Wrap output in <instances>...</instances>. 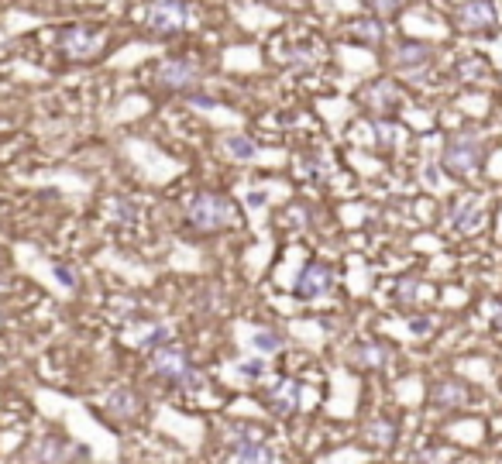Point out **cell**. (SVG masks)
<instances>
[{
	"label": "cell",
	"instance_id": "8fae6325",
	"mask_svg": "<svg viewBox=\"0 0 502 464\" xmlns=\"http://www.w3.org/2000/svg\"><path fill=\"white\" fill-rule=\"evenodd\" d=\"M103 409H107L114 420H135L138 413H141V399H138V392H131V388H114V392L107 396Z\"/></svg>",
	"mask_w": 502,
	"mask_h": 464
},
{
	"label": "cell",
	"instance_id": "52a82bcc",
	"mask_svg": "<svg viewBox=\"0 0 502 464\" xmlns=\"http://www.w3.org/2000/svg\"><path fill=\"white\" fill-rule=\"evenodd\" d=\"M454 21H458L462 31H492L496 28V7H492V0H464Z\"/></svg>",
	"mask_w": 502,
	"mask_h": 464
},
{
	"label": "cell",
	"instance_id": "8992f818",
	"mask_svg": "<svg viewBox=\"0 0 502 464\" xmlns=\"http://www.w3.org/2000/svg\"><path fill=\"white\" fill-rule=\"evenodd\" d=\"M155 79L158 86L166 90H175V94H190L193 86H200V69H196L190 58H162L158 69H155Z\"/></svg>",
	"mask_w": 502,
	"mask_h": 464
},
{
	"label": "cell",
	"instance_id": "ffe728a7",
	"mask_svg": "<svg viewBox=\"0 0 502 464\" xmlns=\"http://www.w3.org/2000/svg\"><path fill=\"white\" fill-rule=\"evenodd\" d=\"M255 348H258V354H269V351L282 348V337L272 334V330H258V334H255Z\"/></svg>",
	"mask_w": 502,
	"mask_h": 464
},
{
	"label": "cell",
	"instance_id": "7c38bea8",
	"mask_svg": "<svg viewBox=\"0 0 502 464\" xmlns=\"http://www.w3.org/2000/svg\"><path fill=\"white\" fill-rule=\"evenodd\" d=\"M430 399H434V406H441V409H458L468 403V388H464V382H458V379H444V382L434 386Z\"/></svg>",
	"mask_w": 502,
	"mask_h": 464
},
{
	"label": "cell",
	"instance_id": "9a60e30c",
	"mask_svg": "<svg viewBox=\"0 0 502 464\" xmlns=\"http://www.w3.org/2000/svg\"><path fill=\"white\" fill-rule=\"evenodd\" d=\"M365 103H368V107H375V111H392V107L399 103V90H396V83L379 79L375 86H368V90H365Z\"/></svg>",
	"mask_w": 502,
	"mask_h": 464
},
{
	"label": "cell",
	"instance_id": "5b68a950",
	"mask_svg": "<svg viewBox=\"0 0 502 464\" xmlns=\"http://www.w3.org/2000/svg\"><path fill=\"white\" fill-rule=\"evenodd\" d=\"M58 52L69 62H90L103 52V35L86 28V24H69L58 31Z\"/></svg>",
	"mask_w": 502,
	"mask_h": 464
},
{
	"label": "cell",
	"instance_id": "4fadbf2b",
	"mask_svg": "<svg viewBox=\"0 0 502 464\" xmlns=\"http://www.w3.org/2000/svg\"><path fill=\"white\" fill-rule=\"evenodd\" d=\"M69 454H73V447L62 437H41L39 447H35V464H66Z\"/></svg>",
	"mask_w": 502,
	"mask_h": 464
},
{
	"label": "cell",
	"instance_id": "44dd1931",
	"mask_svg": "<svg viewBox=\"0 0 502 464\" xmlns=\"http://www.w3.org/2000/svg\"><path fill=\"white\" fill-rule=\"evenodd\" d=\"M365 4L375 14H382V18H392L396 11H403L406 7V0H365Z\"/></svg>",
	"mask_w": 502,
	"mask_h": 464
},
{
	"label": "cell",
	"instance_id": "cb8c5ba5",
	"mask_svg": "<svg viewBox=\"0 0 502 464\" xmlns=\"http://www.w3.org/2000/svg\"><path fill=\"white\" fill-rule=\"evenodd\" d=\"M241 375H251V379L265 375V361H262V358H251V361H241Z\"/></svg>",
	"mask_w": 502,
	"mask_h": 464
},
{
	"label": "cell",
	"instance_id": "5bb4252c",
	"mask_svg": "<svg viewBox=\"0 0 502 464\" xmlns=\"http://www.w3.org/2000/svg\"><path fill=\"white\" fill-rule=\"evenodd\" d=\"M269 406L275 413H292V409L300 406V386L290 382V379H282V382H275L269 388Z\"/></svg>",
	"mask_w": 502,
	"mask_h": 464
},
{
	"label": "cell",
	"instance_id": "7402d4cb",
	"mask_svg": "<svg viewBox=\"0 0 502 464\" xmlns=\"http://www.w3.org/2000/svg\"><path fill=\"white\" fill-rule=\"evenodd\" d=\"M351 35L362 41H379L382 39V31H379V24H368V21H358V24H351Z\"/></svg>",
	"mask_w": 502,
	"mask_h": 464
},
{
	"label": "cell",
	"instance_id": "4316f807",
	"mask_svg": "<svg viewBox=\"0 0 502 464\" xmlns=\"http://www.w3.org/2000/svg\"><path fill=\"white\" fill-rule=\"evenodd\" d=\"M499 324H502V313H499Z\"/></svg>",
	"mask_w": 502,
	"mask_h": 464
},
{
	"label": "cell",
	"instance_id": "d6986e66",
	"mask_svg": "<svg viewBox=\"0 0 502 464\" xmlns=\"http://www.w3.org/2000/svg\"><path fill=\"white\" fill-rule=\"evenodd\" d=\"M228 152L234 155V158H255V141L251 138H245V135H231L228 138Z\"/></svg>",
	"mask_w": 502,
	"mask_h": 464
},
{
	"label": "cell",
	"instance_id": "277c9868",
	"mask_svg": "<svg viewBox=\"0 0 502 464\" xmlns=\"http://www.w3.org/2000/svg\"><path fill=\"white\" fill-rule=\"evenodd\" d=\"M141 21H145V28L152 35H158V39L179 35L186 28V4L183 0H148Z\"/></svg>",
	"mask_w": 502,
	"mask_h": 464
},
{
	"label": "cell",
	"instance_id": "2e32d148",
	"mask_svg": "<svg viewBox=\"0 0 502 464\" xmlns=\"http://www.w3.org/2000/svg\"><path fill=\"white\" fill-rule=\"evenodd\" d=\"M392 62H396L399 69H406V73H417V69H424L426 62H430V49H426V45H403V49L392 56Z\"/></svg>",
	"mask_w": 502,
	"mask_h": 464
},
{
	"label": "cell",
	"instance_id": "7a4b0ae2",
	"mask_svg": "<svg viewBox=\"0 0 502 464\" xmlns=\"http://www.w3.org/2000/svg\"><path fill=\"white\" fill-rule=\"evenodd\" d=\"M152 371L166 382H179V386H200L203 375L190 365V354L175 344H158L152 348Z\"/></svg>",
	"mask_w": 502,
	"mask_h": 464
},
{
	"label": "cell",
	"instance_id": "d4e9b609",
	"mask_svg": "<svg viewBox=\"0 0 502 464\" xmlns=\"http://www.w3.org/2000/svg\"><path fill=\"white\" fill-rule=\"evenodd\" d=\"M462 76H485V62H479V58H471L468 66H462Z\"/></svg>",
	"mask_w": 502,
	"mask_h": 464
},
{
	"label": "cell",
	"instance_id": "e0dca14e",
	"mask_svg": "<svg viewBox=\"0 0 502 464\" xmlns=\"http://www.w3.org/2000/svg\"><path fill=\"white\" fill-rule=\"evenodd\" d=\"M389 361V351L382 344H358V348L351 351V365L358 368H382Z\"/></svg>",
	"mask_w": 502,
	"mask_h": 464
},
{
	"label": "cell",
	"instance_id": "30bf717a",
	"mask_svg": "<svg viewBox=\"0 0 502 464\" xmlns=\"http://www.w3.org/2000/svg\"><path fill=\"white\" fill-rule=\"evenodd\" d=\"M234 464H275V454L258 437H234Z\"/></svg>",
	"mask_w": 502,
	"mask_h": 464
},
{
	"label": "cell",
	"instance_id": "484cf974",
	"mask_svg": "<svg viewBox=\"0 0 502 464\" xmlns=\"http://www.w3.org/2000/svg\"><path fill=\"white\" fill-rule=\"evenodd\" d=\"M58 279H62V282H66V286H76V279H73V272L66 269V265H58Z\"/></svg>",
	"mask_w": 502,
	"mask_h": 464
},
{
	"label": "cell",
	"instance_id": "9c48e42d",
	"mask_svg": "<svg viewBox=\"0 0 502 464\" xmlns=\"http://www.w3.org/2000/svg\"><path fill=\"white\" fill-rule=\"evenodd\" d=\"M485 224V210L475 196H464L451 207V228L458 234H475Z\"/></svg>",
	"mask_w": 502,
	"mask_h": 464
},
{
	"label": "cell",
	"instance_id": "83f0119b",
	"mask_svg": "<svg viewBox=\"0 0 502 464\" xmlns=\"http://www.w3.org/2000/svg\"><path fill=\"white\" fill-rule=\"evenodd\" d=\"M0 368H4V361H0Z\"/></svg>",
	"mask_w": 502,
	"mask_h": 464
},
{
	"label": "cell",
	"instance_id": "ac0fdd59",
	"mask_svg": "<svg viewBox=\"0 0 502 464\" xmlns=\"http://www.w3.org/2000/svg\"><path fill=\"white\" fill-rule=\"evenodd\" d=\"M365 437H372L375 444H389L396 437V426L389 424V420H375V424L365 426Z\"/></svg>",
	"mask_w": 502,
	"mask_h": 464
},
{
	"label": "cell",
	"instance_id": "603a6c76",
	"mask_svg": "<svg viewBox=\"0 0 502 464\" xmlns=\"http://www.w3.org/2000/svg\"><path fill=\"white\" fill-rule=\"evenodd\" d=\"M417 286H420V282H417L413 275H406L403 282L396 286V299H399L403 307H409V303H413V296H417Z\"/></svg>",
	"mask_w": 502,
	"mask_h": 464
},
{
	"label": "cell",
	"instance_id": "3957f363",
	"mask_svg": "<svg viewBox=\"0 0 502 464\" xmlns=\"http://www.w3.org/2000/svg\"><path fill=\"white\" fill-rule=\"evenodd\" d=\"M482 135H475V131H458V135L451 138L444 145V169L451 175H471L479 165H482Z\"/></svg>",
	"mask_w": 502,
	"mask_h": 464
},
{
	"label": "cell",
	"instance_id": "ba28073f",
	"mask_svg": "<svg viewBox=\"0 0 502 464\" xmlns=\"http://www.w3.org/2000/svg\"><path fill=\"white\" fill-rule=\"evenodd\" d=\"M330 286H334V272L327 265H320V262H313L307 269L300 272V279H296V296L300 299H320V296H327Z\"/></svg>",
	"mask_w": 502,
	"mask_h": 464
},
{
	"label": "cell",
	"instance_id": "6da1fadb",
	"mask_svg": "<svg viewBox=\"0 0 502 464\" xmlns=\"http://www.w3.org/2000/svg\"><path fill=\"white\" fill-rule=\"evenodd\" d=\"M190 228L200 234H217L234 228L238 220V207L231 203V196L224 193H196L190 203Z\"/></svg>",
	"mask_w": 502,
	"mask_h": 464
}]
</instances>
